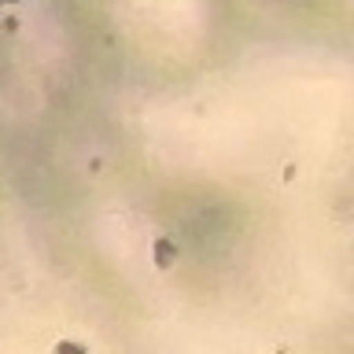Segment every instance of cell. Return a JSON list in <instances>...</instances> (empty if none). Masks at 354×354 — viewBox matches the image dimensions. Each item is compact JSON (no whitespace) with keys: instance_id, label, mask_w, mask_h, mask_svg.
I'll list each match as a JSON object with an SVG mask.
<instances>
[{"instance_id":"3","label":"cell","mask_w":354,"mask_h":354,"mask_svg":"<svg viewBox=\"0 0 354 354\" xmlns=\"http://www.w3.org/2000/svg\"><path fill=\"white\" fill-rule=\"evenodd\" d=\"M0 4H19V0H0Z\"/></svg>"},{"instance_id":"2","label":"cell","mask_w":354,"mask_h":354,"mask_svg":"<svg viewBox=\"0 0 354 354\" xmlns=\"http://www.w3.org/2000/svg\"><path fill=\"white\" fill-rule=\"evenodd\" d=\"M55 354H88L82 343H59V347H55Z\"/></svg>"},{"instance_id":"1","label":"cell","mask_w":354,"mask_h":354,"mask_svg":"<svg viewBox=\"0 0 354 354\" xmlns=\"http://www.w3.org/2000/svg\"><path fill=\"white\" fill-rule=\"evenodd\" d=\"M170 259H174V243L159 240V243H155V262H159V266H170Z\"/></svg>"}]
</instances>
